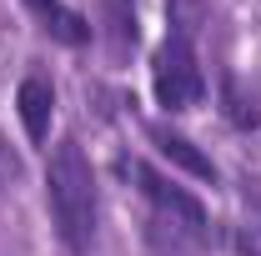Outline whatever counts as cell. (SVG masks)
<instances>
[{"label":"cell","instance_id":"obj_1","mask_svg":"<svg viewBox=\"0 0 261 256\" xmlns=\"http://www.w3.org/2000/svg\"><path fill=\"white\" fill-rule=\"evenodd\" d=\"M45 201H50V221L61 231L70 251H86L96 236V176L91 161L81 151V141H61L45 161Z\"/></svg>","mask_w":261,"mask_h":256},{"label":"cell","instance_id":"obj_2","mask_svg":"<svg viewBox=\"0 0 261 256\" xmlns=\"http://www.w3.org/2000/svg\"><path fill=\"white\" fill-rule=\"evenodd\" d=\"M151 86H156V100L166 111H191L196 100L206 96V75H201V61H196L186 31L166 35V45L156 50V65H151Z\"/></svg>","mask_w":261,"mask_h":256},{"label":"cell","instance_id":"obj_3","mask_svg":"<svg viewBox=\"0 0 261 256\" xmlns=\"http://www.w3.org/2000/svg\"><path fill=\"white\" fill-rule=\"evenodd\" d=\"M121 171H126L130 181L141 186V196H146V201H156V206H161V216H171V226H186V231H206V206H201L191 191H181L176 181H166L161 171H151V166H146L141 156L121 161Z\"/></svg>","mask_w":261,"mask_h":256},{"label":"cell","instance_id":"obj_4","mask_svg":"<svg viewBox=\"0 0 261 256\" xmlns=\"http://www.w3.org/2000/svg\"><path fill=\"white\" fill-rule=\"evenodd\" d=\"M15 106H20V121H25V136L35 146L50 136V111H56V91L45 75H25L20 91H15Z\"/></svg>","mask_w":261,"mask_h":256},{"label":"cell","instance_id":"obj_5","mask_svg":"<svg viewBox=\"0 0 261 256\" xmlns=\"http://www.w3.org/2000/svg\"><path fill=\"white\" fill-rule=\"evenodd\" d=\"M31 5V15L40 20V31L56 35L61 45H86L91 40V25H86V15H75L65 0H25Z\"/></svg>","mask_w":261,"mask_h":256},{"label":"cell","instance_id":"obj_6","mask_svg":"<svg viewBox=\"0 0 261 256\" xmlns=\"http://www.w3.org/2000/svg\"><path fill=\"white\" fill-rule=\"evenodd\" d=\"M151 141H156V151L166 161H176L181 171H191L196 181H216V166H211L206 151H196V141H186V136H176V131H166V126H151Z\"/></svg>","mask_w":261,"mask_h":256},{"label":"cell","instance_id":"obj_7","mask_svg":"<svg viewBox=\"0 0 261 256\" xmlns=\"http://www.w3.org/2000/svg\"><path fill=\"white\" fill-rule=\"evenodd\" d=\"M106 35H111V45L126 56L130 45H136V0H106Z\"/></svg>","mask_w":261,"mask_h":256},{"label":"cell","instance_id":"obj_8","mask_svg":"<svg viewBox=\"0 0 261 256\" xmlns=\"http://www.w3.org/2000/svg\"><path fill=\"white\" fill-rule=\"evenodd\" d=\"M226 116L236 121V126H261V111L236 91V81H226Z\"/></svg>","mask_w":261,"mask_h":256},{"label":"cell","instance_id":"obj_9","mask_svg":"<svg viewBox=\"0 0 261 256\" xmlns=\"http://www.w3.org/2000/svg\"><path fill=\"white\" fill-rule=\"evenodd\" d=\"M0 161H5V146H0Z\"/></svg>","mask_w":261,"mask_h":256}]
</instances>
